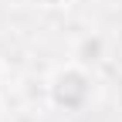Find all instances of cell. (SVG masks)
<instances>
[{
    "label": "cell",
    "mask_w": 122,
    "mask_h": 122,
    "mask_svg": "<svg viewBox=\"0 0 122 122\" xmlns=\"http://www.w3.org/2000/svg\"><path fill=\"white\" fill-rule=\"evenodd\" d=\"M51 98H54V105H61V109H81L85 98H88V75L78 65L61 68L51 78Z\"/></svg>",
    "instance_id": "obj_1"
},
{
    "label": "cell",
    "mask_w": 122,
    "mask_h": 122,
    "mask_svg": "<svg viewBox=\"0 0 122 122\" xmlns=\"http://www.w3.org/2000/svg\"><path fill=\"white\" fill-rule=\"evenodd\" d=\"M37 4H44V7H65L68 0H37Z\"/></svg>",
    "instance_id": "obj_2"
}]
</instances>
